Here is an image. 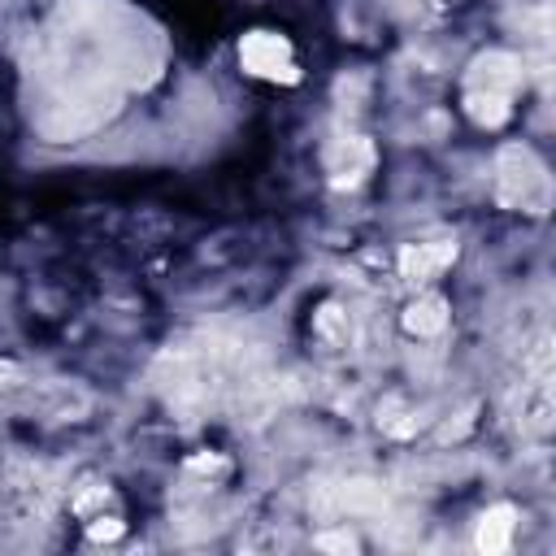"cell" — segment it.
Returning a JSON list of instances; mask_svg holds the SVG:
<instances>
[{
  "instance_id": "4",
  "label": "cell",
  "mask_w": 556,
  "mask_h": 556,
  "mask_svg": "<svg viewBox=\"0 0 556 556\" xmlns=\"http://www.w3.org/2000/svg\"><path fill=\"white\" fill-rule=\"evenodd\" d=\"M374 165H378V148L361 130H339L326 143V174H330V187H339V191L361 187L374 174Z\"/></svg>"
},
{
  "instance_id": "3",
  "label": "cell",
  "mask_w": 556,
  "mask_h": 556,
  "mask_svg": "<svg viewBox=\"0 0 556 556\" xmlns=\"http://www.w3.org/2000/svg\"><path fill=\"white\" fill-rule=\"evenodd\" d=\"M239 65L252 78H265V83H295L300 78L295 48L278 30H248L239 39Z\"/></svg>"
},
{
  "instance_id": "2",
  "label": "cell",
  "mask_w": 556,
  "mask_h": 556,
  "mask_svg": "<svg viewBox=\"0 0 556 556\" xmlns=\"http://www.w3.org/2000/svg\"><path fill=\"white\" fill-rule=\"evenodd\" d=\"M491 191L504 208L530 213V217H543L547 204H552V178H547L543 161L521 143L500 148L495 169H491Z\"/></svg>"
},
{
  "instance_id": "5",
  "label": "cell",
  "mask_w": 556,
  "mask_h": 556,
  "mask_svg": "<svg viewBox=\"0 0 556 556\" xmlns=\"http://www.w3.org/2000/svg\"><path fill=\"white\" fill-rule=\"evenodd\" d=\"M456 261V239L452 235H434V239H413L400 248L395 269L408 287H430L447 265Z\"/></svg>"
},
{
  "instance_id": "1",
  "label": "cell",
  "mask_w": 556,
  "mask_h": 556,
  "mask_svg": "<svg viewBox=\"0 0 556 556\" xmlns=\"http://www.w3.org/2000/svg\"><path fill=\"white\" fill-rule=\"evenodd\" d=\"M517 96H521V56L491 48V52H478L469 61L460 104H465V113H469L473 126L500 130L513 117Z\"/></svg>"
},
{
  "instance_id": "7",
  "label": "cell",
  "mask_w": 556,
  "mask_h": 556,
  "mask_svg": "<svg viewBox=\"0 0 556 556\" xmlns=\"http://www.w3.org/2000/svg\"><path fill=\"white\" fill-rule=\"evenodd\" d=\"M513 534H517V508L495 504V508H486V513L478 517L473 543H478L482 552H508V547H513Z\"/></svg>"
},
{
  "instance_id": "6",
  "label": "cell",
  "mask_w": 556,
  "mask_h": 556,
  "mask_svg": "<svg viewBox=\"0 0 556 556\" xmlns=\"http://www.w3.org/2000/svg\"><path fill=\"white\" fill-rule=\"evenodd\" d=\"M400 321L413 339H439L447 330V300L434 295V291H417V300H408Z\"/></svg>"
},
{
  "instance_id": "8",
  "label": "cell",
  "mask_w": 556,
  "mask_h": 556,
  "mask_svg": "<svg viewBox=\"0 0 556 556\" xmlns=\"http://www.w3.org/2000/svg\"><path fill=\"white\" fill-rule=\"evenodd\" d=\"M313 334L326 343V348H343L352 339V317L339 300H326L317 313H313Z\"/></svg>"
}]
</instances>
